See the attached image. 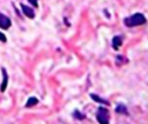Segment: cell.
Segmentation results:
<instances>
[{
  "mask_svg": "<svg viewBox=\"0 0 148 124\" xmlns=\"http://www.w3.org/2000/svg\"><path fill=\"white\" fill-rule=\"evenodd\" d=\"M146 21H147V20H146V17H145V15H142V14H140V13H136V14L130 16V17H126V19L124 20V23H125V25H127V27H136V25L145 24Z\"/></svg>",
  "mask_w": 148,
  "mask_h": 124,
  "instance_id": "obj_1",
  "label": "cell"
},
{
  "mask_svg": "<svg viewBox=\"0 0 148 124\" xmlns=\"http://www.w3.org/2000/svg\"><path fill=\"white\" fill-rule=\"evenodd\" d=\"M96 117H97V121L99 124H109V117L110 116H109V110L106 108H103V107L98 108Z\"/></svg>",
  "mask_w": 148,
  "mask_h": 124,
  "instance_id": "obj_2",
  "label": "cell"
},
{
  "mask_svg": "<svg viewBox=\"0 0 148 124\" xmlns=\"http://www.w3.org/2000/svg\"><path fill=\"white\" fill-rule=\"evenodd\" d=\"M10 24H12L10 20H9L6 15H3V14L0 13V28H2V29H8V28L10 27Z\"/></svg>",
  "mask_w": 148,
  "mask_h": 124,
  "instance_id": "obj_3",
  "label": "cell"
},
{
  "mask_svg": "<svg viewBox=\"0 0 148 124\" xmlns=\"http://www.w3.org/2000/svg\"><path fill=\"white\" fill-rule=\"evenodd\" d=\"M21 8H22V12L24 13L25 16H28L29 19H34L35 17V12H34L32 8H30V7H28V6L23 5V3L21 5Z\"/></svg>",
  "mask_w": 148,
  "mask_h": 124,
  "instance_id": "obj_4",
  "label": "cell"
},
{
  "mask_svg": "<svg viewBox=\"0 0 148 124\" xmlns=\"http://www.w3.org/2000/svg\"><path fill=\"white\" fill-rule=\"evenodd\" d=\"M1 71H2V76H3V79H2V83H1L0 90H1V92H5L6 88H7V83H8V74H7V72H6L5 68H2Z\"/></svg>",
  "mask_w": 148,
  "mask_h": 124,
  "instance_id": "obj_5",
  "label": "cell"
},
{
  "mask_svg": "<svg viewBox=\"0 0 148 124\" xmlns=\"http://www.w3.org/2000/svg\"><path fill=\"white\" fill-rule=\"evenodd\" d=\"M121 43H123L121 36H114V37L112 38V46H113L114 50H118L119 46L121 45Z\"/></svg>",
  "mask_w": 148,
  "mask_h": 124,
  "instance_id": "obj_6",
  "label": "cell"
},
{
  "mask_svg": "<svg viewBox=\"0 0 148 124\" xmlns=\"http://www.w3.org/2000/svg\"><path fill=\"white\" fill-rule=\"evenodd\" d=\"M90 97H91L92 100H95L96 102H98V103H102V104H105V105L109 104V102H108L106 100H104V99H102V97H99V96H97V95H95V94H90Z\"/></svg>",
  "mask_w": 148,
  "mask_h": 124,
  "instance_id": "obj_7",
  "label": "cell"
},
{
  "mask_svg": "<svg viewBox=\"0 0 148 124\" xmlns=\"http://www.w3.org/2000/svg\"><path fill=\"white\" fill-rule=\"evenodd\" d=\"M38 103V100L36 99V97H30L29 100H28V102H27V104H25V107H28V108H30V107H32V105H36Z\"/></svg>",
  "mask_w": 148,
  "mask_h": 124,
  "instance_id": "obj_8",
  "label": "cell"
},
{
  "mask_svg": "<svg viewBox=\"0 0 148 124\" xmlns=\"http://www.w3.org/2000/svg\"><path fill=\"white\" fill-rule=\"evenodd\" d=\"M116 111H117V112H121V114L127 115V109H126V107H125V105H123V104L118 105V107L116 108Z\"/></svg>",
  "mask_w": 148,
  "mask_h": 124,
  "instance_id": "obj_9",
  "label": "cell"
},
{
  "mask_svg": "<svg viewBox=\"0 0 148 124\" xmlns=\"http://www.w3.org/2000/svg\"><path fill=\"white\" fill-rule=\"evenodd\" d=\"M74 117H76V118H79V119H82V118H84V115H81L79 111H75V112H74Z\"/></svg>",
  "mask_w": 148,
  "mask_h": 124,
  "instance_id": "obj_10",
  "label": "cell"
},
{
  "mask_svg": "<svg viewBox=\"0 0 148 124\" xmlns=\"http://www.w3.org/2000/svg\"><path fill=\"white\" fill-rule=\"evenodd\" d=\"M34 7H38V2H37V0H28Z\"/></svg>",
  "mask_w": 148,
  "mask_h": 124,
  "instance_id": "obj_11",
  "label": "cell"
},
{
  "mask_svg": "<svg viewBox=\"0 0 148 124\" xmlns=\"http://www.w3.org/2000/svg\"><path fill=\"white\" fill-rule=\"evenodd\" d=\"M0 41H1V42H6V41H7L6 36H5L2 32H0Z\"/></svg>",
  "mask_w": 148,
  "mask_h": 124,
  "instance_id": "obj_12",
  "label": "cell"
}]
</instances>
